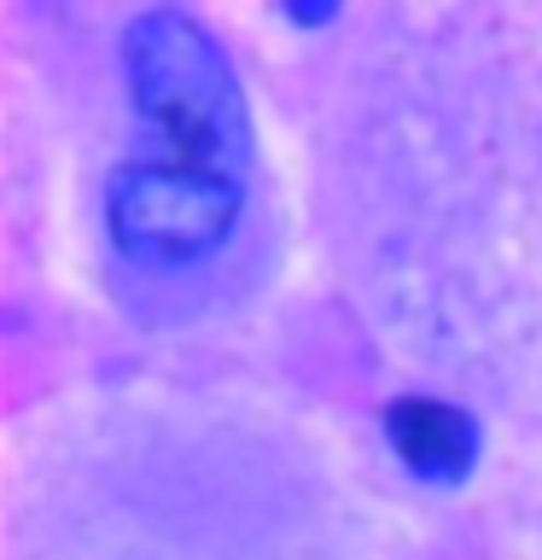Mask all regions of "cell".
Segmentation results:
<instances>
[{
	"label": "cell",
	"instance_id": "obj_3",
	"mask_svg": "<svg viewBox=\"0 0 542 560\" xmlns=\"http://www.w3.org/2000/svg\"><path fill=\"white\" fill-rule=\"evenodd\" d=\"M385 438L402 455V467L426 485H461L479 467V420L444 397L385 402Z\"/></svg>",
	"mask_w": 542,
	"mask_h": 560
},
{
	"label": "cell",
	"instance_id": "obj_4",
	"mask_svg": "<svg viewBox=\"0 0 542 560\" xmlns=\"http://www.w3.org/2000/svg\"><path fill=\"white\" fill-rule=\"evenodd\" d=\"M280 18H292V24H332L339 7H274Z\"/></svg>",
	"mask_w": 542,
	"mask_h": 560
},
{
	"label": "cell",
	"instance_id": "obj_1",
	"mask_svg": "<svg viewBox=\"0 0 542 560\" xmlns=\"http://www.w3.org/2000/svg\"><path fill=\"white\" fill-rule=\"evenodd\" d=\"M122 70H129L134 112L164 135L169 164L210 175H251V117H245L239 77L199 18L146 12L122 35Z\"/></svg>",
	"mask_w": 542,
	"mask_h": 560
},
{
	"label": "cell",
	"instance_id": "obj_2",
	"mask_svg": "<svg viewBox=\"0 0 542 560\" xmlns=\"http://www.w3.org/2000/svg\"><path fill=\"white\" fill-rule=\"evenodd\" d=\"M245 182L234 175L187 170L169 158H140L122 164L105 187V222L111 240L134 262H157V269H187L222 252L239 222Z\"/></svg>",
	"mask_w": 542,
	"mask_h": 560
}]
</instances>
